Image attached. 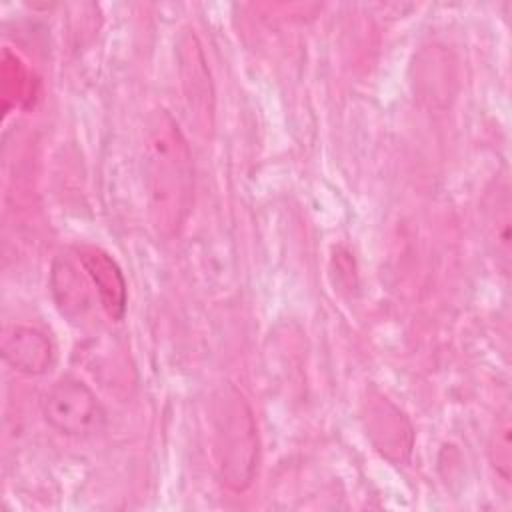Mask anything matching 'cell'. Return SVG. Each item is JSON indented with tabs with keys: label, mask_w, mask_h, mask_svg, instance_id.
I'll return each instance as SVG.
<instances>
[{
	"label": "cell",
	"mask_w": 512,
	"mask_h": 512,
	"mask_svg": "<svg viewBox=\"0 0 512 512\" xmlns=\"http://www.w3.org/2000/svg\"><path fill=\"white\" fill-rule=\"evenodd\" d=\"M142 174L150 222L160 236L172 238L194 204V164L182 130L164 108L146 120Z\"/></svg>",
	"instance_id": "1"
},
{
	"label": "cell",
	"mask_w": 512,
	"mask_h": 512,
	"mask_svg": "<svg viewBox=\"0 0 512 512\" xmlns=\"http://www.w3.org/2000/svg\"><path fill=\"white\" fill-rule=\"evenodd\" d=\"M214 446L222 482L242 492L250 486L258 462V434L244 396L226 384L214 398Z\"/></svg>",
	"instance_id": "2"
},
{
	"label": "cell",
	"mask_w": 512,
	"mask_h": 512,
	"mask_svg": "<svg viewBox=\"0 0 512 512\" xmlns=\"http://www.w3.org/2000/svg\"><path fill=\"white\" fill-rule=\"evenodd\" d=\"M44 420L60 434L88 438L106 426V410L88 384L74 376L58 378L42 398Z\"/></svg>",
	"instance_id": "3"
},
{
	"label": "cell",
	"mask_w": 512,
	"mask_h": 512,
	"mask_svg": "<svg viewBox=\"0 0 512 512\" xmlns=\"http://www.w3.org/2000/svg\"><path fill=\"white\" fill-rule=\"evenodd\" d=\"M76 256L80 260V266L88 274L92 286L96 288L102 310L108 314V318L122 320L126 312L128 292L124 274L116 260L108 252L94 246L76 248Z\"/></svg>",
	"instance_id": "4"
},
{
	"label": "cell",
	"mask_w": 512,
	"mask_h": 512,
	"mask_svg": "<svg viewBox=\"0 0 512 512\" xmlns=\"http://www.w3.org/2000/svg\"><path fill=\"white\" fill-rule=\"evenodd\" d=\"M2 358L16 372L42 376L54 364V346L38 328L12 326L2 336Z\"/></svg>",
	"instance_id": "5"
},
{
	"label": "cell",
	"mask_w": 512,
	"mask_h": 512,
	"mask_svg": "<svg viewBox=\"0 0 512 512\" xmlns=\"http://www.w3.org/2000/svg\"><path fill=\"white\" fill-rule=\"evenodd\" d=\"M368 436L392 462H404L412 448V428L404 414L386 398L368 404Z\"/></svg>",
	"instance_id": "6"
},
{
	"label": "cell",
	"mask_w": 512,
	"mask_h": 512,
	"mask_svg": "<svg viewBox=\"0 0 512 512\" xmlns=\"http://www.w3.org/2000/svg\"><path fill=\"white\" fill-rule=\"evenodd\" d=\"M90 278L68 258H56L50 272V290L58 310L70 320L80 322L92 310Z\"/></svg>",
	"instance_id": "7"
},
{
	"label": "cell",
	"mask_w": 512,
	"mask_h": 512,
	"mask_svg": "<svg viewBox=\"0 0 512 512\" xmlns=\"http://www.w3.org/2000/svg\"><path fill=\"white\" fill-rule=\"evenodd\" d=\"M186 48V56H182V64H184V86H186V94L190 100V110L196 114V120H208V114L212 110V106H208V100H212V90H210V76H208V68L204 64L202 52L194 40V36L188 40V44H184Z\"/></svg>",
	"instance_id": "8"
},
{
	"label": "cell",
	"mask_w": 512,
	"mask_h": 512,
	"mask_svg": "<svg viewBox=\"0 0 512 512\" xmlns=\"http://www.w3.org/2000/svg\"><path fill=\"white\" fill-rule=\"evenodd\" d=\"M496 224L494 242H496V256L502 258V268L508 270L510 262V198H508V186L496 192V218H492Z\"/></svg>",
	"instance_id": "9"
},
{
	"label": "cell",
	"mask_w": 512,
	"mask_h": 512,
	"mask_svg": "<svg viewBox=\"0 0 512 512\" xmlns=\"http://www.w3.org/2000/svg\"><path fill=\"white\" fill-rule=\"evenodd\" d=\"M490 458L496 468V474L504 482H510L512 456H510V416H508V412H504L500 422H496V434L490 444Z\"/></svg>",
	"instance_id": "10"
}]
</instances>
